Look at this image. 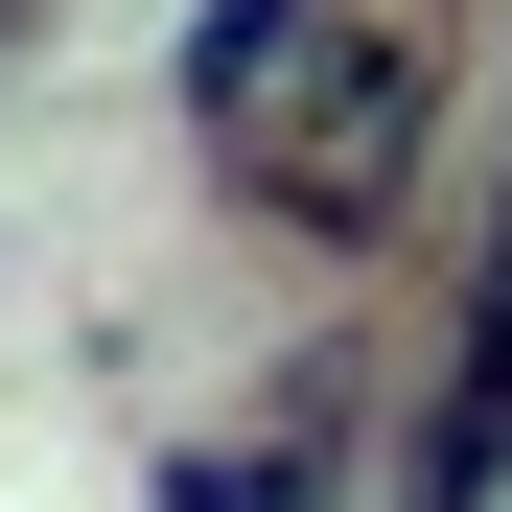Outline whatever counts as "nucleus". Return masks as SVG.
<instances>
[{
	"instance_id": "obj_1",
	"label": "nucleus",
	"mask_w": 512,
	"mask_h": 512,
	"mask_svg": "<svg viewBox=\"0 0 512 512\" xmlns=\"http://www.w3.org/2000/svg\"><path fill=\"white\" fill-rule=\"evenodd\" d=\"M396 140H419V47H396V24H350V47L280 94V140H233V163H256L303 233H373V210H396Z\"/></svg>"
},
{
	"instance_id": "obj_2",
	"label": "nucleus",
	"mask_w": 512,
	"mask_h": 512,
	"mask_svg": "<svg viewBox=\"0 0 512 512\" xmlns=\"http://www.w3.org/2000/svg\"><path fill=\"white\" fill-rule=\"evenodd\" d=\"M326 47H350V0H210V24H187V117L210 140H280V94Z\"/></svg>"
},
{
	"instance_id": "obj_3",
	"label": "nucleus",
	"mask_w": 512,
	"mask_h": 512,
	"mask_svg": "<svg viewBox=\"0 0 512 512\" xmlns=\"http://www.w3.org/2000/svg\"><path fill=\"white\" fill-rule=\"evenodd\" d=\"M163 512H303V443H163Z\"/></svg>"
},
{
	"instance_id": "obj_4",
	"label": "nucleus",
	"mask_w": 512,
	"mask_h": 512,
	"mask_svg": "<svg viewBox=\"0 0 512 512\" xmlns=\"http://www.w3.org/2000/svg\"><path fill=\"white\" fill-rule=\"evenodd\" d=\"M0 47H24V0H0Z\"/></svg>"
}]
</instances>
